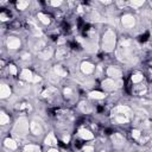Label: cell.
<instances>
[{"label":"cell","mask_w":152,"mask_h":152,"mask_svg":"<svg viewBox=\"0 0 152 152\" xmlns=\"http://www.w3.org/2000/svg\"><path fill=\"white\" fill-rule=\"evenodd\" d=\"M116 56L119 59H121L125 63L133 62L134 53H133V48H132V42L129 39H122L120 42V46L116 51Z\"/></svg>","instance_id":"1"},{"label":"cell","mask_w":152,"mask_h":152,"mask_svg":"<svg viewBox=\"0 0 152 152\" xmlns=\"http://www.w3.org/2000/svg\"><path fill=\"white\" fill-rule=\"evenodd\" d=\"M132 112L127 106H118L113 110V120L116 124H126L131 120Z\"/></svg>","instance_id":"2"},{"label":"cell","mask_w":152,"mask_h":152,"mask_svg":"<svg viewBox=\"0 0 152 152\" xmlns=\"http://www.w3.org/2000/svg\"><path fill=\"white\" fill-rule=\"evenodd\" d=\"M27 131H28V122H27V120L25 118H20L17 121V124L14 125L13 134L15 137H18V138H23V137L26 135Z\"/></svg>","instance_id":"3"},{"label":"cell","mask_w":152,"mask_h":152,"mask_svg":"<svg viewBox=\"0 0 152 152\" xmlns=\"http://www.w3.org/2000/svg\"><path fill=\"white\" fill-rule=\"evenodd\" d=\"M115 46V33L112 30H108L102 38V48L104 51H112Z\"/></svg>","instance_id":"4"},{"label":"cell","mask_w":152,"mask_h":152,"mask_svg":"<svg viewBox=\"0 0 152 152\" xmlns=\"http://www.w3.org/2000/svg\"><path fill=\"white\" fill-rule=\"evenodd\" d=\"M118 84H120V82L118 83V82H116L115 80H113V78H107V80L102 81V88L106 89V90H114V89H116L118 87H120V86H118Z\"/></svg>","instance_id":"5"},{"label":"cell","mask_w":152,"mask_h":152,"mask_svg":"<svg viewBox=\"0 0 152 152\" xmlns=\"http://www.w3.org/2000/svg\"><path fill=\"white\" fill-rule=\"evenodd\" d=\"M121 23H122V25H124L125 27L131 28V27L134 26V24H135V19H134V17L131 15V14H125V15L121 18Z\"/></svg>","instance_id":"6"},{"label":"cell","mask_w":152,"mask_h":152,"mask_svg":"<svg viewBox=\"0 0 152 152\" xmlns=\"http://www.w3.org/2000/svg\"><path fill=\"white\" fill-rule=\"evenodd\" d=\"M107 75H108L110 78H113V80L120 78V77H121V70L118 69L116 66H109V68L107 69Z\"/></svg>","instance_id":"7"},{"label":"cell","mask_w":152,"mask_h":152,"mask_svg":"<svg viewBox=\"0 0 152 152\" xmlns=\"http://www.w3.org/2000/svg\"><path fill=\"white\" fill-rule=\"evenodd\" d=\"M112 140H113V144L115 147H121L125 144V138L120 133H114L112 135Z\"/></svg>","instance_id":"8"},{"label":"cell","mask_w":152,"mask_h":152,"mask_svg":"<svg viewBox=\"0 0 152 152\" xmlns=\"http://www.w3.org/2000/svg\"><path fill=\"white\" fill-rule=\"evenodd\" d=\"M30 129H31V132H32L33 134H36V135H40V134L43 133V127L40 126L39 122H37V121H34V120L31 122Z\"/></svg>","instance_id":"9"},{"label":"cell","mask_w":152,"mask_h":152,"mask_svg":"<svg viewBox=\"0 0 152 152\" xmlns=\"http://www.w3.org/2000/svg\"><path fill=\"white\" fill-rule=\"evenodd\" d=\"M81 70H82L83 74L89 75V74H91L94 71V65L91 63H89V62H83L81 64Z\"/></svg>","instance_id":"10"},{"label":"cell","mask_w":152,"mask_h":152,"mask_svg":"<svg viewBox=\"0 0 152 152\" xmlns=\"http://www.w3.org/2000/svg\"><path fill=\"white\" fill-rule=\"evenodd\" d=\"M7 46L10 49H18L20 46V40L15 37H10L7 39Z\"/></svg>","instance_id":"11"},{"label":"cell","mask_w":152,"mask_h":152,"mask_svg":"<svg viewBox=\"0 0 152 152\" xmlns=\"http://www.w3.org/2000/svg\"><path fill=\"white\" fill-rule=\"evenodd\" d=\"M78 134H80V137H81L82 139H84V140H90V139L94 138V134H93L90 131L86 129V128L80 129V131H78Z\"/></svg>","instance_id":"12"},{"label":"cell","mask_w":152,"mask_h":152,"mask_svg":"<svg viewBox=\"0 0 152 152\" xmlns=\"http://www.w3.org/2000/svg\"><path fill=\"white\" fill-rule=\"evenodd\" d=\"M20 76H21L23 80H25V81H27V82H33V77H34V76L32 75L31 70H28V69H24V70L21 71Z\"/></svg>","instance_id":"13"},{"label":"cell","mask_w":152,"mask_h":152,"mask_svg":"<svg viewBox=\"0 0 152 152\" xmlns=\"http://www.w3.org/2000/svg\"><path fill=\"white\" fill-rule=\"evenodd\" d=\"M52 49L51 48H49V49H44L43 51H40L38 55H39V57L40 58H43V59H49L51 56H52Z\"/></svg>","instance_id":"14"},{"label":"cell","mask_w":152,"mask_h":152,"mask_svg":"<svg viewBox=\"0 0 152 152\" xmlns=\"http://www.w3.org/2000/svg\"><path fill=\"white\" fill-rule=\"evenodd\" d=\"M10 94H11L10 87L6 86V84H1V87H0V96H1L2 99H5V97L10 96Z\"/></svg>","instance_id":"15"},{"label":"cell","mask_w":152,"mask_h":152,"mask_svg":"<svg viewBox=\"0 0 152 152\" xmlns=\"http://www.w3.org/2000/svg\"><path fill=\"white\" fill-rule=\"evenodd\" d=\"M45 48V42L44 40H42V39H37L36 42H34V44L32 45V49L33 50H36V51H40V50H43Z\"/></svg>","instance_id":"16"},{"label":"cell","mask_w":152,"mask_h":152,"mask_svg":"<svg viewBox=\"0 0 152 152\" xmlns=\"http://www.w3.org/2000/svg\"><path fill=\"white\" fill-rule=\"evenodd\" d=\"M53 71H55V74H56V75H58L59 77H64V76L66 75V71H65L61 65H55Z\"/></svg>","instance_id":"17"},{"label":"cell","mask_w":152,"mask_h":152,"mask_svg":"<svg viewBox=\"0 0 152 152\" xmlns=\"http://www.w3.org/2000/svg\"><path fill=\"white\" fill-rule=\"evenodd\" d=\"M45 144L46 145H56L57 144V139L55 138V135L52 133L48 134V137L45 138Z\"/></svg>","instance_id":"18"},{"label":"cell","mask_w":152,"mask_h":152,"mask_svg":"<svg viewBox=\"0 0 152 152\" xmlns=\"http://www.w3.org/2000/svg\"><path fill=\"white\" fill-rule=\"evenodd\" d=\"M66 50L65 49H63V48H61V49H58L57 50V52H56V58H58V59H63V58H65L66 57Z\"/></svg>","instance_id":"19"},{"label":"cell","mask_w":152,"mask_h":152,"mask_svg":"<svg viewBox=\"0 0 152 152\" xmlns=\"http://www.w3.org/2000/svg\"><path fill=\"white\" fill-rule=\"evenodd\" d=\"M134 93L137 94V95H144L145 93H146V87L145 86H135L134 87Z\"/></svg>","instance_id":"20"},{"label":"cell","mask_w":152,"mask_h":152,"mask_svg":"<svg viewBox=\"0 0 152 152\" xmlns=\"http://www.w3.org/2000/svg\"><path fill=\"white\" fill-rule=\"evenodd\" d=\"M5 145H6L7 147H10L11 150H15V148H17V142H15L13 139H10V138L5 139Z\"/></svg>","instance_id":"21"},{"label":"cell","mask_w":152,"mask_h":152,"mask_svg":"<svg viewBox=\"0 0 152 152\" xmlns=\"http://www.w3.org/2000/svg\"><path fill=\"white\" fill-rule=\"evenodd\" d=\"M24 152H39V147L36 146V145H31V144H30V145L25 146Z\"/></svg>","instance_id":"22"},{"label":"cell","mask_w":152,"mask_h":152,"mask_svg":"<svg viewBox=\"0 0 152 152\" xmlns=\"http://www.w3.org/2000/svg\"><path fill=\"white\" fill-rule=\"evenodd\" d=\"M142 78H144V76L141 74H134V75H132V82L135 83V84L140 83L142 81Z\"/></svg>","instance_id":"23"},{"label":"cell","mask_w":152,"mask_h":152,"mask_svg":"<svg viewBox=\"0 0 152 152\" xmlns=\"http://www.w3.org/2000/svg\"><path fill=\"white\" fill-rule=\"evenodd\" d=\"M38 19H39L43 24H49V23H50V18H49L46 14H44V13H38Z\"/></svg>","instance_id":"24"},{"label":"cell","mask_w":152,"mask_h":152,"mask_svg":"<svg viewBox=\"0 0 152 152\" xmlns=\"http://www.w3.org/2000/svg\"><path fill=\"white\" fill-rule=\"evenodd\" d=\"M90 97L101 100V99H103V97H104V94H103V93H101V91H91V93H90Z\"/></svg>","instance_id":"25"},{"label":"cell","mask_w":152,"mask_h":152,"mask_svg":"<svg viewBox=\"0 0 152 152\" xmlns=\"http://www.w3.org/2000/svg\"><path fill=\"white\" fill-rule=\"evenodd\" d=\"M8 121H10V116L2 112V113L0 114V124H1V125H6Z\"/></svg>","instance_id":"26"},{"label":"cell","mask_w":152,"mask_h":152,"mask_svg":"<svg viewBox=\"0 0 152 152\" xmlns=\"http://www.w3.org/2000/svg\"><path fill=\"white\" fill-rule=\"evenodd\" d=\"M27 6H28V1H18L17 2L18 10H25Z\"/></svg>","instance_id":"27"},{"label":"cell","mask_w":152,"mask_h":152,"mask_svg":"<svg viewBox=\"0 0 152 152\" xmlns=\"http://www.w3.org/2000/svg\"><path fill=\"white\" fill-rule=\"evenodd\" d=\"M58 77H59V76H58V75H56V74H55V71L49 74V80H50L52 83H57V82H58Z\"/></svg>","instance_id":"28"},{"label":"cell","mask_w":152,"mask_h":152,"mask_svg":"<svg viewBox=\"0 0 152 152\" xmlns=\"http://www.w3.org/2000/svg\"><path fill=\"white\" fill-rule=\"evenodd\" d=\"M140 135H141V132H140L139 129H133V131H132V137H133V138L139 139Z\"/></svg>","instance_id":"29"},{"label":"cell","mask_w":152,"mask_h":152,"mask_svg":"<svg viewBox=\"0 0 152 152\" xmlns=\"http://www.w3.org/2000/svg\"><path fill=\"white\" fill-rule=\"evenodd\" d=\"M81 109H82V112H83V113H88V112H89V108H88V103H86V102H82V103H81Z\"/></svg>","instance_id":"30"},{"label":"cell","mask_w":152,"mask_h":152,"mask_svg":"<svg viewBox=\"0 0 152 152\" xmlns=\"http://www.w3.org/2000/svg\"><path fill=\"white\" fill-rule=\"evenodd\" d=\"M129 4H131V6H133V7H138V6L144 5V1H131Z\"/></svg>","instance_id":"31"},{"label":"cell","mask_w":152,"mask_h":152,"mask_svg":"<svg viewBox=\"0 0 152 152\" xmlns=\"http://www.w3.org/2000/svg\"><path fill=\"white\" fill-rule=\"evenodd\" d=\"M10 72H11L12 75H15V74H17V68H15L13 64L10 65Z\"/></svg>","instance_id":"32"},{"label":"cell","mask_w":152,"mask_h":152,"mask_svg":"<svg viewBox=\"0 0 152 152\" xmlns=\"http://www.w3.org/2000/svg\"><path fill=\"white\" fill-rule=\"evenodd\" d=\"M71 94H72V90H71L70 88H65V89H64V95H65V96L69 97V96H71Z\"/></svg>","instance_id":"33"},{"label":"cell","mask_w":152,"mask_h":152,"mask_svg":"<svg viewBox=\"0 0 152 152\" xmlns=\"http://www.w3.org/2000/svg\"><path fill=\"white\" fill-rule=\"evenodd\" d=\"M83 151L84 152H94V148H93V146H84Z\"/></svg>","instance_id":"34"},{"label":"cell","mask_w":152,"mask_h":152,"mask_svg":"<svg viewBox=\"0 0 152 152\" xmlns=\"http://www.w3.org/2000/svg\"><path fill=\"white\" fill-rule=\"evenodd\" d=\"M21 59H24V61H27V59H30V53H27V52H24V53L21 55Z\"/></svg>","instance_id":"35"},{"label":"cell","mask_w":152,"mask_h":152,"mask_svg":"<svg viewBox=\"0 0 152 152\" xmlns=\"http://www.w3.org/2000/svg\"><path fill=\"white\" fill-rule=\"evenodd\" d=\"M0 18H1V20H4V21L8 19V18H7V15H6L5 13H1V14H0Z\"/></svg>","instance_id":"36"},{"label":"cell","mask_w":152,"mask_h":152,"mask_svg":"<svg viewBox=\"0 0 152 152\" xmlns=\"http://www.w3.org/2000/svg\"><path fill=\"white\" fill-rule=\"evenodd\" d=\"M61 4H62V1H52V2H51L52 6H59Z\"/></svg>","instance_id":"37"},{"label":"cell","mask_w":152,"mask_h":152,"mask_svg":"<svg viewBox=\"0 0 152 152\" xmlns=\"http://www.w3.org/2000/svg\"><path fill=\"white\" fill-rule=\"evenodd\" d=\"M69 140H70V137H69V135H64V137H63V141H64V142H66V144H68V141H69Z\"/></svg>","instance_id":"38"},{"label":"cell","mask_w":152,"mask_h":152,"mask_svg":"<svg viewBox=\"0 0 152 152\" xmlns=\"http://www.w3.org/2000/svg\"><path fill=\"white\" fill-rule=\"evenodd\" d=\"M116 4H118V5H119V6H125V5H126V4H125V2H121V1H118V2H116Z\"/></svg>","instance_id":"39"},{"label":"cell","mask_w":152,"mask_h":152,"mask_svg":"<svg viewBox=\"0 0 152 152\" xmlns=\"http://www.w3.org/2000/svg\"><path fill=\"white\" fill-rule=\"evenodd\" d=\"M49 152H59V151H58V150H55V148H51Z\"/></svg>","instance_id":"40"},{"label":"cell","mask_w":152,"mask_h":152,"mask_svg":"<svg viewBox=\"0 0 152 152\" xmlns=\"http://www.w3.org/2000/svg\"><path fill=\"white\" fill-rule=\"evenodd\" d=\"M102 152H103V151H102Z\"/></svg>","instance_id":"41"}]
</instances>
